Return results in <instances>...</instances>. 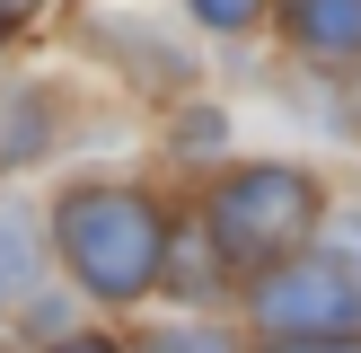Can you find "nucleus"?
I'll use <instances>...</instances> for the list:
<instances>
[{
    "label": "nucleus",
    "mask_w": 361,
    "mask_h": 353,
    "mask_svg": "<svg viewBox=\"0 0 361 353\" xmlns=\"http://www.w3.org/2000/svg\"><path fill=\"white\" fill-rule=\"evenodd\" d=\"M256 327L274 345H326V335H361V265H344L335 247L256 274Z\"/></svg>",
    "instance_id": "7ed1b4c3"
},
{
    "label": "nucleus",
    "mask_w": 361,
    "mask_h": 353,
    "mask_svg": "<svg viewBox=\"0 0 361 353\" xmlns=\"http://www.w3.org/2000/svg\"><path fill=\"white\" fill-rule=\"evenodd\" d=\"M291 44L309 53V62L361 71V0H300L291 9Z\"/></svg>",
    "instance_id": "20e7f679"
},
{
    "label": "nucleus",
    "mask_w": 361,
    "mask_h": 353,
    "mask_svg": "<svg viewBox=\"0 0 361 353\" xmlns=\"http://www.w3.org/2000/svg\"><path fill=\"white\" fill-rule=\"evenodd\" d=\"M317 221H326L317 168H300V159H247L212 194V256L247 265V274H274V265L317 247Z\"/></svg>",
    "instance_id": "f257e3e1"
},
{
    "label": "nucleus",
    "mask_w": 361,
    "mask_h": 353,
    "mask_svg": "<svg viewBox=\"0 0 361 353\" xmlns=\"http://www.w3.org/2000/svg\"><path fill=\"white\" fill-rule=\"evenodd\" d=\"M141 353H238V345H229L221 327H159Z\"/></svg>",
    "instance_id": "423d86ee"
},
{
    "label": "nucleus",
    "mask_w": 361,
    "mask_h": 353,
    "mask_svg": "<svg viewBox=\"0 0 361 353\" xmlns=\"http://www.w3.org/2000/svg\"><path fill=\"white\" fill-rule=\"evenodd\" d=\"M344 124H353V133H361V71H353V80H344Z\"/></svg>",
    "instance_id": "1a4fd4ad"
},
{
    "label": "nucleus",
    "mask_w": 361,
    "mask_h": 353,
    "mask_svg": "<svg viewBox=\"0 0 361 353\" xmlns=\"http://www.w3.org/2000/svg\"><path fill=\"white\" fill-rule=\"evenodd\" d=\"M62 247H71V265H80L88 292L141 300V292H159V274H168L176 229L159 221V203H141V194L115 186V194H71L62 203Z\"/></svg>",
    "instance_id": "f03ea898"
},
{
    "label": "nucleus",
    "mask_w": 361,
    "mask_h": 353,
    "mask_svg": "<svg viewBox=\"0 0 361 353\" xmlns=\"http://www.w3.org/2000/svg\"><path fill=\"white\" fill-rule=\"evenodd\" d=\"M0 27H9V18H0Z\"/></svg>",
    "instance_id": "9b49d317"
},
{
    "label": "nucleus",
    "mask_w": 361,
    "mask_h": 353,
    "mask_svg": "<svg viewBox=\"0 0 361 353\" xmlns=\"http://www.w3.org/2000/svg\"><path fill=\"white\" fill-rule=\"evenodd\" d=\"M62 353H106V345H62Z\"/></svg>",
    "instance_id": "9d476101"
},
{
    "label": "nucleus",
    "mask_w": 361,
    "mask_h": 353,
    "mask_svg": "<svg viewBox=\"0 0 361 353\" xmlns=\"http://www.w3.org/2000/svg\"><path fill=\"white\" fill-rule=\"evenodd\" d=\"M27 274H35V239H27V221L0 212V292H27Z\"/></svg>",
    "instance_id": "39448f33"
},
{
    "label": "nucleus",
    "mask_w": 361,
    "mask_h": 353,
    "mask_svg": "<svg viewBox=\"0 0 361 353\" xmlns=\"http://www.w3.org/2000/svg\"><path fill=\"white\" fill-rule=\"evenodd\" d=\"M274 353H361V335H326V345H274Z\"/></svg>",
    "instance_id": "6e6552de"
},
{
    "label": "nucleus",
    "mask_w": 361,
    "mask_h": 353,
    "mask_svg": "<svg viewBox=\"0 0 361 353\" xmlns=\"http://www.w3.org/2000/svg\"><path fill=\"white\" fill-rule=\"evenodd\" d=\"M247 18H256L247 0H203V27H247Z\"/></svg>",
    "instance_id": "0eeeda50"
}]
</instances>
